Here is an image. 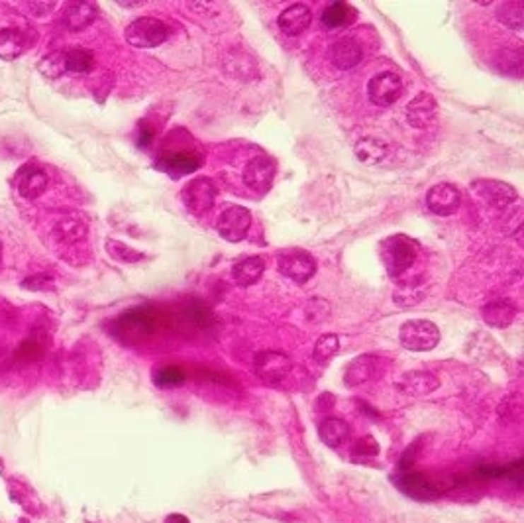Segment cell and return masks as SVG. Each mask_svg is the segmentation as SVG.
<instances>
[{"instance_id":"cell-17","label":"cell","mask_w":524,"mask_h":523,"mask_svg":"<svg viewBox=\"0 0 524 523\" xmlns=\"http://www.w3.org/2000/svg\"><path fill=\"white\" fill-rule=\"evenodd\" d=\"M50 183V178L44 169L35 168V166H26L18 171L16 187L18 193L26 199H37V197L44 193Z\"/></svg>"},{"instance_id":"cell-13","label":"cell","mask_w":524,"mask_h":523,"mask_svg":"<svg viewBox=\"0 0 524 523\" xmlns=\"http://www.w3.org/2000/svg\"><path fill=\"white\" fill-rule=\"evenodd\" d=\"M202 166L201 156L192 154V151H175V154H163L161 158L156 163V168L159 171L167 173L169 178H183V176H189L192 171Z\"/></svg>"},{"instance_id":"cell-32","label":"cell","mask_w":524,"mask_h":523,"mask_svg":"<svg viewBox=\"0 0 524 523\" xmlns=\"http://www.w3.org/2000/svg\"><path fill=\"white\" fill-rule=\"evenodd\" d=\"M338 348H340V340H338V337L332 335V333H328V335H322V337L316 340L313 356H315V360L318 364H326L336 352H338Z\"/></svg>"},{"instance_id":"cell-34","label":"cell","mask_w":524,"mask_h":523,"mask_svg":"<svg viewBox=\"0 0 524 523\" xmlns=\"http://www.w3.org/2000/svg\"><path fill=\"white\" fill-rule=\"evenodd\" d=\"M37 67H40V71L44 73L45 77H50V79L59 77V75L65 71V65H63V52H57V54H52L47 55V57H44Z\"/></svg>"},{"instance_id":"cell-39","label":"cell","mask_w":524,"mask_h":523,"mask_svg":"<svg viewBox=\"0 0 524 523\" xmlns=\"http://www.w3.org/2000/svg\"><path fill=\"white\" fill-rule=\"evenodd\" d=\"M0 262H2V242H0Z\"/></svg>"},{"instance_id":"cell-28","label":"cell","mask_w":524,"mask_h":523,"mask_svg":"<svg viewBox=\"0 0 524 523\" xmlns=\"http://www.w3.org/2000/svg\"><path fill=\"white\" fill-rule=\"evenodd\" d=\"M63 65H65V71L87 73L95 65V55L87 47H73V50L63 52Z\"/></svg>"},{"instance_id":"cell-15","label":"cell","mask_w":524,"mask_h":523,"mask_svg":"<svg viewBox=\"0 0 524 523\" xmlns=\"http://www.w3.org/2000/svg\"><path fill=\"white\" fill-rule=\"evenodd\" d=\"M313 22V12L306 4H291L277 18V26L285 36H301Z\"/></svg>"},{"instance_id":"cell-6","label":"cell","mask_w":524,"mask_h":523,"mask_svg":"<svg viewBox=\"0 0 524 523\" xmlns=\"http://www.w3.org/2000/svg\"><path fill=\"white\" fill-rule=\"evenodd\" d=\"M216 195H219V189L210 178L191 179L181 191L185 207L192 214H204L206 211H210L216 201Z\"/></svg>"},{"instance_id":"cell-27","label":"cell","mask_w":524,"mask_h":523,"mask_svg":"<svg viewBox=\"0 0 524 523\" xmlns=\"http://www.w3.org/2000/svg\"><path fill=\"white\" fill-rule=\"evenodd\" d=\"M356 156L363 163H379L387 158V151H389V146L383 142V140H377V138H361L358 144H356Z\"/></svg>"},{"instance_id":"cell-22","label":"cell","mask_w":524,"mask_h":523,"mask_svg":"<svg viewBox=\"0 0 524 523\" xmlns=\"http://www.w3.org/2000/svg\"><path fill=\"white\" fill-rule=\"evenodd\" d=\"M395 484L401 488L407 496L417 500H430L436 496V488L424 474H401L395 478Z\"/></svg>"},{"instance_id":"cell-38","label":"cell","mask_w":524,"mask_h":523,"mask_svg":"<svg viewBox=\"0 0 524 523\" xmlns=\"http://www.w3.org/2000/svg\"><path fill=\"white\" fill-rule=\"evenodd\" d=\"M163 523H191V522H189V517L183 514H169Z\"/></svg>"},{"instance_id":"cell-12","label":"cell","mask_w":524,"mask_h":523,"mask_svg":"<svg viewBox=\"0 0 524 523\" xmlns=\"http://www.w3.org/2000/svg\"><path fill=\"white\" fill-rule=\"evenodd\" d=\"M460 205H462V195L450 183L432 185L426 193V207H429L430 213L438 214V217L454 214L460 209Z\"/></svg>"},{"instance_id":"cell-16","label":"cell","mask_w":524,"mask_h":523,"mask_svg":"<svg viewBox=\"0 0 524 523\" xmlns=\"http://www.w3.org/2000/svg\"><path fill=\"white\" fill-rule=\"evenodd\" d=\"M436 100L430 93H420L407 105V120L412 128H429L436 120Z\"/></svg>"},{"instance_id":"cell-19","label":"cell","mask_w":524,"mask_h":523,"mask_svg":"<svg viewBox=\"0 0 524 523\" xmlns=\"http://www.w3.org/2000/svg\"><path fill=\"white\" fill-rule=\"evenodd\" d=\"M96 14H98V8L93 2H71L69 6H65L63 10L62 22L69 32H81L93 24Z\"/></svg>"},{"instance_id":"cell-14","label":"cell","mask_w":524,"mask_h":523,"mask_svg":"<svg viewBox=\"0 0 524 523\" xmlns=\"http://www.w3.org/2000/svg\"><path fill=\"white\" fill-rule=\"evenodd\" d=\"M114 327H116V335L124 338L126 343H136L138 338L146 337L151 331V317L146 311L134 309L116 321Z\"/></svg>"},{"instance_id":"cell-1","label":"cell","mask_w":524,"mask_h":523,"mask_svg":"<svg viewBox=\"0 0 524 523\" xmlns=\"http://www.w3.org/2000/svg\"><path fill=\"white\" fill-rule=\"evenodd\" d=\"M420 246L417 240H412L407 234H393L383 240L381 244V260L391 277H401L411 266L417 262Z\"/></svg>"},{"instance_id":"cell-9","label":"cell","mask_w":524,"mask_h":523,"mask_svg":"<svg viewBox=\"0 0 524 523\" xmlns=\"http://www.w3.org/2000/svg\"><path fill=\"white\" fill-rule=\"evenodd\" d=\"M385 366L383 360L379 356L363 355L358 356L356 360H351L344 372V381L348 388H356V386H363L367 381L377 380L383 374Z\"/></svg>"},{"instance_id":"cell-25","label":"cell","mask_w":524,"mask_h":523,"mask_svg":"<svg viewBox=\"0 0 524 523\" xmlns=\"http://www.w3.org/2000/svg\"><path fill=\"white\" fill-rule=\"evenodd\" d=\"M26 36L20 28H4L0 30V59H16L26 50Z\"/></svg>"},{"instance_id":"cell-20","label":"cell","mask_w":524,"mask_h":523,"mask_svg":"<svg viewBox=\"0 0 524 523\" xmlns=\"http://www.w3.org/2000/svg\"><path fill=\"white\" fill-rule=\"evenodd\" d=\"M440 380L434 374L424 372V370H414V372L402 374L399 388H401L407 396L411 398H419V396H429L434 390H438Z\"/></svg>"},{"instance_id":"cell-23","label":"cell","mask_w":524,"mask_h":523,"mask_svg":"<svg viewBox=\"0 0 524 523\" xmlns=\"http://www.w3.org/2000/svg\"><path fill=\"white\" fill-rule=\"evenodd\" d=\"M265 272V262L260 256H250L240 260L232 268V277L238 285L242 287H250L255 282H260V277Z\"/></svg>"},{"instance_id":"cell-21","label":"cell","mask_w":524,"mask_h":523,"mask_svg":"<svg viewBox=\"0 0 524 523\" xmlns=\"http://www.w3.org/2000/svg\"><path fill=\"white\" fill-rule=\"evenodd\" d=\"M481 317H483V321L489 327L507 328L516 319V307L508 299H497V301H491L487 305H483Z\"/></svg>"},{"instance_id":"cell-36","label":"cell","mask_w":524,"mask_h":523,"mask_svg":"<svg viewBox=\"0 0 524 523\" xmlns=\"http://www.w3.org/2000/svg\"><path fill=\"white\" fill-rule=\"evenodd\" d=\"M351 454L356 456V459H371V456H377L379 454V443H377L373 437H363V439H359L356 447H354V451Z\"/></svg>"},{"instance_id":"cell-33","label":"cell","mask_w":524,"mask_h":523,"mask_svg":"<svg viewBox=\"0 0 524 523\" xmlns=\"http://www.w3.org/2000/svg\"><path fill=\"white\" fill-rule=\"evenodd\" d=\"M523 4L520 2H505L499 8V20L505 26L513 28V30H520L523 28Z\"/></svg>"},{"instance_id":"cell-10","label":"cell","mask_w":524,"mask_h":523,"mask_svg":"<svg viewBox=\"0 0 524 523\" xmlns=\"http://www.w3.org/2000/svg\"><path fill=\"white\" fill-rule=\"evenodd\" d=\"M255 374L265 381H281L287 378L293 362L287 355L277 350H262L254 360Z\"/></svg>"},{"instance_id":"cell-37","label":"cell","mask_w":524,"mask_h":523,"mask_svg":"<svg viewBox=\"0 0 524 523\" xmlns=\"http://www.w3.org/2000/svg\"><path fill=\"white\" fill-rule=\"evenodd\" d=\"M40 355H42V350L37 348V345H35V343H24V345H22V348L18 350V356H20V358H24V356H26L28 362H30V360H35V358H37Z\"/></svg>"},{"instance_id":"cell-18","label":"cell","mask_w":524,"mask_h":523,"mask_svg":"<svg viewBox=\"0 0 524 523\" xmlns=\"http://www.w3.org/2000/svg\"><path fill=\"white\" fill-rule=\"evenodd\" d=\"M361 57H363V50L351 38H340L330 45V62L342 71L356 67L361 62Z\"/></svg>"},{"instance_id":"cell-4","label":"cell","mask_w":524,"mask_h":523,"mask_svg":"<svg viewBox=\"0 0 524 523\" xmlns=\"http://www.w3.org/2000/svg\"><path fill=\"white\" fill-rule=\"evenodd\" d=\"M252 226V213L242 205H228L216 221V231L226 242H242Z\"/></svg>"},{"instance_id":"cell-2","label":"cell","mask_w":524,"mask_h":523,"mask_svg":"<svg viewBox=\"0 0 524 523\" xmlns=\"http://www.w3.org/2000/svg\"><path fill=\"white\" fill-rule=\"evenodd\" d=\"M399 340L411 352H429L440 343V328L432 321H407L399 331Z\"/></svg>"},{"instance_id":"cell-30","label":"cell","mask_w":524,"mask_h":523,"mask_svg":"<svg viewBox=\"0 0 524 523\" xmlns=\"http://www.w3.org/2000/svg\"><path fill=\"white\" fill-rule=\"evenodd\" d=\"M153 384L158 388L169 390V388H179L185 384V372L179 366L167 364V366H158L153 370Z\"/></svg>"},{"instance_id":"cell-11","label":"cell","mask_w":524,"mask_h":523,"mask_svg":"<svg viewBox=\"0 0 524 523\" xmlns=\"http://www.w3.org/2000/svg\"><path fill=\"white\" fill-rule=\"evenodd\" d=\"M275 178V163L267 156H257L248 161L244 169V183L254 193H267Z\"/></svg>"},{"instance_id":"cell-5","label":"cell","mask_w":524,"mask_h":523,"mask_svg":"<svg viewBox=\"0 0 524 523\" xmlns=\"http://www.w3.org/2000/svg\"><path fill=\"white\" fill-rule=\"evenodd\" d=\"M277 268L291 282L303 285L316 274V260L308 252L298 248H291L281 252L277 260Z\"/></svg>"},{"instance_id":"cell-7","label":"cell","mask_w":524,"mask_h":523,"mask_svg":"<svg viewBox=\"0 0 524 523\" xmlns=\"http://www.w3.org/2000/svg\"><path fill=\"white\" fill-rule=\"evenodd\" d=\"M402 93L401 77L393 71L377 73L367 83V97L377 107H391Z\"/></svg>"},{"instance_id":"cell-26","label":"cell","mask_w":524,"mask_h":523,"mask_svg":"<svg viewBox=\"0 0 524 523\" xmlns=\"http://www.w3.org/2000/svg\"><path fill=\"white\" fill-rule=\"evenodd\" d=\"M354 18H356V10L346 2H334L330 6H326L322 12V24L330 30L349 26Z\"/></svg>"},{"instance_id":"cell-24","label":"cell","mask_w":524,"mask_h":523,"mask_svg":"<svg viewBox=\"0 0 524 523\" xmlns=\"http://www.w3.org/2000/svg\"><path fill=\"white\" fill-rule=\"evenodd\" d=\"M318 437L326 447L338 449L349 439V425L340 417H328L318 427Z\"/></svg>"},{"instance_id":"cell-8","label":"cell","mask_w":524,"mask_h":523,"mask_svg":"<svg viewBox=\"0 0 524 523\" xmlns=\"http://www.w3.org/2000/svg\"><path fill=\"white\" fill-rule=\"evenodd\" d=\"M472 189L473 193L483 199L489 207H497V209L508 207L518 199L515 187L497 181V179H477L472 183Z\"/></svg>"},{"instance_id":"cell-35","label":"cell","mask_w":524,"mask_h":523,"mask_svg":"<svg viewBox=\"0 0 524 523\" xmlns=\"http://www.w3.org/2000/svg\"><path fill=\"white\" fill-rule=\"evenodd\" d=\"M106 250H108L110 256L116 258V260H122V262H138V260L144 258L140 252L128 248L126 244L118 242V240H108V242H106Z\"/></svg>"},{"instance_id":"cell-3","label":"cell","mask_w":524,"mask_h":523,"mask_svg":"<svg viewBox=\"0 0 524 523\" xmlns=\"http://www.w3.org/2000/svg\"><path fill=\"white\" fill-rule=\"evenodd\" d=\"M126 42L134 47H141V50H149V47H158L169 38V28L158 18H138L124 30Z\"/></svg>"},{"instance_id":"cell-29","label":"cell","mask_w":524,"mask_h":523,"mask_svg":"<svg viewBox=\"0 0 524 523\" xmlns=\"http://www.w3.org/2000/svg\"><path fill=\"white\" fill-rule=\"evenodd\" d=\"M53 234H55V238L59 240V242L73 244V242H79L81 238H85L87 224L77 221V219H65V221H59L55 224Z\"/></svg>"},{"instance_id":"cell-31","label":"cell","mask_w":524,"mask_h":523,"mask_svg":"<svg viewBox=\"0 0 524 523\" xmlns=\"http://www.w3.org/2000/svg\"><path fill=\"white\" fill-rule=\"evenodd\" d=\"M424 295H426V287H424V284L409 282V284L401 285V287L395 292V301H397V305H417L419 301H422Z\"/></svg>"}]
</instances>
